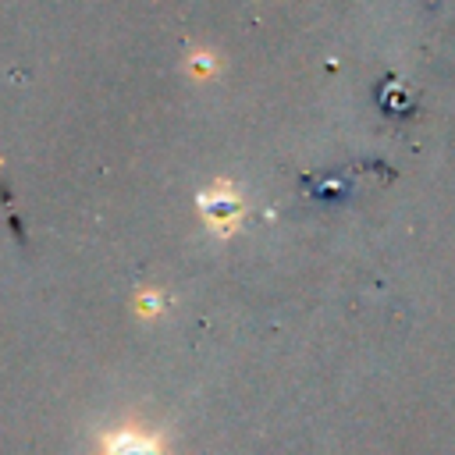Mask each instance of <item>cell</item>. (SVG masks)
<instances>
[{"mask_svg":"<svg viewBox=\"0 0 455 455\" xmlns=\"http://www.w3.org/2000/svg\"><path fill=\"white\" fill-rule=\"evenodd\" d=\"M107 455H164V451L153 437L128 430V434H117V437L107 441Z\"/></svg>","mask_w":455,"mask_h":455,"instance_id":"6da1fadb","label":"cell"}]
</instances>
